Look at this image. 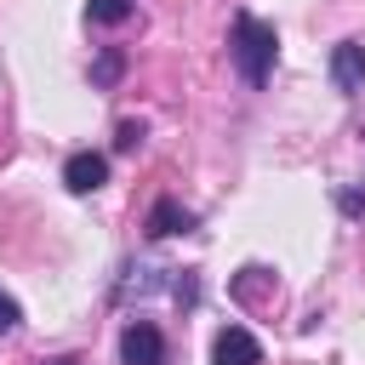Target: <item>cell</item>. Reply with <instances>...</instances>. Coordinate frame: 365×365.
I'll return each mask as SVG.
<instances>
[{"instance_id":"1","label":"cell","mask_w":365,"mask_h":365,"mask_svg":"<svg viewBox=\"0 0 365 365\" xmlns=\"http://www.w3.org/2000/svg\"><path fill=\"white\" fill-rule=\"evenodd\" d=\"M228 51H234V68L245 74V86H262V80L274 74L279 34H274V23H262V17L240 11V17H234V40H228Z\"/></svg>"},{"instance_id":"2","label":"cell","mask_w":365,"mask_h":365,"mask_svg":"<svg viewBox=\"0 0 365 365\" xmlns=\"http://www.w3.org/2000/svg\"><path fill=\"white\" fill-rule=\"evenodd\" d=\"M120 365H165V336L154 319H125L120 331Z\"/></svg>"},{"instance_id":"3","label":"cell","mask_w":365,"mask_h":365,"mask_svg":"<svg viewBox=\"0 0 365 365\" xmlns=\"http://www.w3.org/2000/svg\"><path fill=\"white\" fill-rule=\"evenodd\" d=\"M211 365H262V342L245 325H222L211 342Z\"/></svg>"},{"instance_id":"4","label":"cell","mask_w":365,"mask_h":365,"mask_svg":"<svg viewBox=\"0 0 365 365\" xmlns=\"http://www.w3.org/2000/svg\"><path fill=\"white\" fill-rule=\"evenodd\" d=\"M63 182H68L74 194H97V188L108 182V160H103V154H91V148H80V154H68Z\"/></svg>"},{"instance_id":"5","label":"cell","mask_w":365,"mask_h":365,"mask_svg":"<svg viewBox=\"0 0 365 365\" xmlns=\"http://www.w3.org/2000/svg\"><path fill=\"white\" fill-rule=\"evenodd\" d=\"M331 80H336V91H365V46L342 40L331 51Z\"/></svg>"},{"instance_id":"6","label":"cell","mask_w":365,"mask_h":365,"mask_svg":"<svg viewBox=\"0 0 365 365\" xmlns=\"http://www.w3.org/2000/svg\"><path fill=\"white\" fill-rule=\"evenodd\" d=\"M182 228H194V211H182L171 194L154 200V211H148V240H165V234H182Z\"/></svg>"},{"instance_id":"7","label":"cell","mask_w":365,"mask_h":365,"mask_svg":"<svg viewBox=\"0 0 365 365\" xmlns=\"http://www.w3.org/2000/svg\"><path fill=\"white\" fill-rule=\"evenodd\" d=\"M131 6H137V0H86V17L103 23V29H114V23L131 17Z\"/></svg>"},{"instance_id":"8","label":"cell","mask_w":365,"mask_h":365,"mask_svg":"<svg viewBox=\"0 0 365 365\" xmlns=\"http://www.w3.org/2000/svg\"><path fill=\"white\" fill-rule=\"evenodd\" d=\"M120 68H125V57H120V51H103V57L91 63V80H97V86H114Z\"/></svg>"},{"instance_id":"9","label":"cell","mask_w":365,"mask_h":365,"mask_svg":"<svg viewBox=\"0 0 365 365\" xmlns=\"http://www.w3.org/2000/svg\"><path fill=\"white\" fill-rule=\"evenodd\" d=\"M17 319H23V308H17V302L0 291V336H11V331H17Z\"/></svg>"},{"instance_id":"10","label":"cell","mask_w":365,"mask_h":365,"mask_svg":"<svg viewBox=\"0 0 365 365\" xmlns=\"http://www.w3.org/2000/svg\"><path fill=\"white\" fill-rule=\"evenodd\" d=\"M137 143H143V125H137V120H120V137H114V148H125V154H131Z\"/></svg>"},{"instance_id":"11","label":"cell","mask_w":365,"mask_h":365,"mask_svg":"<svg viewBox=\"0 0 365 365\" xmlns=\"http://www.w3.org/2000/svg\"><path fill=\"white\" fill-rule=\"evenodd\" d=\"M342 211H348V217H359V211H365V194H359V188H348V194H342Z\"/></svg>"},{"instance_id":"12","label":"cell","mask_w":365,"mask_h":365,"mask_svg":"<svg viewBox=\"0 0 365 365\" xmlns=\"http://www.w3.org/2000/svg\"><path fill=\"white\" fill-rule=\"evenodd\" d=\"M51 365H80V359H51Z\"/></svg>"}]
</instances>
